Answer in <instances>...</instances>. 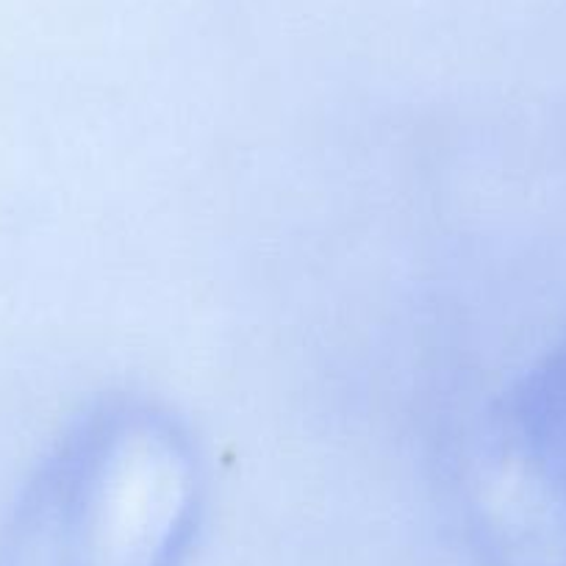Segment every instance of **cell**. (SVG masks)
Wrapping results in <instances>:
<instances>
[{"label": "cell", "mask_w": 566, "mask_h": 566, "mask_svg": "<svg viewBox=\"0 0 566 566\" xmlns=\"http://www.w3.org/2000/svg\"><path fill=\"white\" fill-rule=\"evenodd\" d=\"M209 503L189 422L145 395L81 411L0 527V566H184Z\"/></svg>", "instance_id": "obj_1"}]
</instances>
